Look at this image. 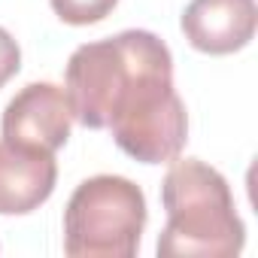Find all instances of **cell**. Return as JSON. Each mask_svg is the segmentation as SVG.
Segmentation results:
<instances>
[{"label": "cell", "mask_w": 258, "mask_h": 258, "mask_svg": "<svg viewBox=\"0 0 258 258\" xmlns=\"http://www.w3.org/2000/svg\"><path fill=\"white\" fill-rule=\"evenodd\" d=\"M73 121V106L61 85L31 82L7 103L0 131H4V140L13 146L55 155L70 140Z\"/></svg>", "instance_id": "obj_4"}, {"label": "cell", "mask_w": 258, "mask_h": 258, "mask_svg": "<svg viewBox=\"0 0 258 258\" xmlns=\"http://www.w3.org/2000/svg\"><path fill=\"white\" fill-rule=\"evenodd\" d=\"M19 70H22V49H19L16 37L7 28H0V88H4Z\"/></svg>", "instance_id": "obj_8"}, {"label": "cell", "mask_w": 258, "mask_h": 258, "mask_svg": "<svg viewBox=\"0 0 258 258\" xmlns=\"http://www.w3.org/2000/svg\"><path fill=\"white\" fill-rule=\"evenodd\" d=\"M146 195L127 176L100 173L76 185L64 210L70 258H134L146 228Z\"/></svg>", "instance_id": "obj_3"}, {"label": "cell", "mask_w": 258, "mask_h": 258, "mask_svg": "<svg viewBox=\"0 0 258 258\" xmlns=\"http://www.w3.org/2000/svg\"><path fill=\"white\" fill-rule=\"evenodd\" d=\"M179 28L204 55H234L246 49L258 28L255 0H191Z\"/></svg>", "instance_id": "obj_5"}, {"label": "cell", "mask_w": 258, "mask_h": 258, "mask_svg": "<svg viewBox=\"0 0 258 258\" xmlns=\"http://www.w3.org/2000/svg\"><path fill=\"white\" fill-rule=\"evenodd\" d=\"M52 4V13L64 22V25H97L103 22L115 7L118 0H49Z\"/></svg>", "instance_id": "obj_7"}, {"label": "cell", "mask_w": 258, "mask_h": 258, "mask_svg": "<svg viewBox=\"0 0 258 258\" xmlns=\"http://www.w3.org/2000/svg\"><path fill=\"white\" fill-rule=\"evenodd\" d=\"M167 225L158 237L161 258H234L246 246L228 179L201 158L173 161L161 182Z\"/></svg>", "instance_id": "obj_2"}, {"label": "cell", "mask_w": 258, "mask_h": 258, "mask_svg": "<svg viewBox=\"0 0 258 258\" xmlns=\"http://www.w3.org/2000/svg\"><path fill=\"white\" fill-rule=\"evenodd\" d=\"M58 182L52 152H34L0 140V216H28L40 210Z\"/></svg>", "instance_id": "obj_6"}, {"label": "cell", "mask_w": 258, "mask_h": 258, "mask_svg": "<svg viewBox=\"0 0 258 258\" xmlns=\"http://www.w3.org/2000/svg\"><path fill=\"white\" fill-rule=\"evenodd\" d=\"M64 91L79 124L109 127L140 164H170L185 149L188 112L173 88V55L152 31L82 43L67 61Z\"/></svg>", "instance_id": "obj_1"}]
</instances>
